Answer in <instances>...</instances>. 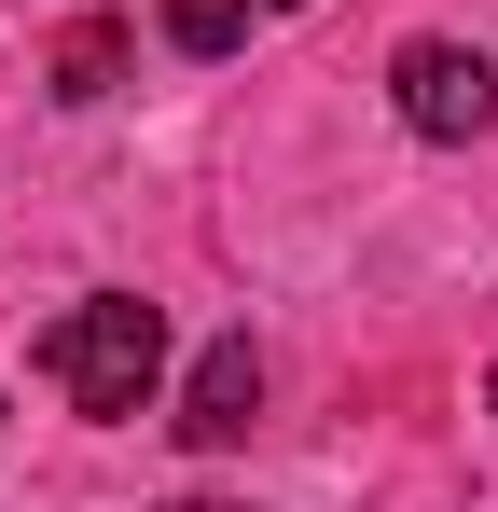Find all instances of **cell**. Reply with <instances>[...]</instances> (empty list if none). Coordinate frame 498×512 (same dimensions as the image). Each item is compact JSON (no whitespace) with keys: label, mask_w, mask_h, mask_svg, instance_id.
Instances as JSON below:
<instances>
[{"label":"cell","mask_w":498,"mask_h":512,"mask_svg":"<svg viewBox=\"0 0 498 512\" xmlns=\"http://www.w3.org/2000/svg\"><path fill=\"white\" fill-rule=\"evenodd\" d=\"M28 360H42V388H56L70 416L111 429V416H139V402H153V374H166V319L139 305V291H83V305L28 346Z\"/></svg>","instance_id":"cell-1"},{"label":"cell","mask_w":498,"mask_h":512,"mask_svg":"<svg viewBox=\"0 0 498 512\" xmlns=\"http://www.w3.org/2000/svg\"><path fill=\"white\" fill-rule=\"evenodd\" d=\"M388 111H402L415 139L471 153L498 125V56H471V42H402V56H388Z\"/></svg>","instance_id":"cell-2"},{"label":"cell","mask_w":498,"mask_h":512,"mask_svg":"<svg viewBox=\"0 0 498 512\" xmlns=\"http://www.w3.org/2000/svg\"><path fill=\"white\" fill-rule=\"evenodd\" d=\"M249 416H263V346L222 333L194 374H180V416H166V429H180L194 457H222V443H249Z\"/></svg>","instance_id":"cell-3"},{"label":"cell","mask_w":498,"mask_h":512,"mask_svg":"<svg viewBox=\"0 0 498 512\" xmlns=\"http://www.w3.org/2000/svg\"><path fill=\"white\" fill-rule=\"evenodd\" d=\"M125 56H139V42H125V28H111V14H83L70 42H56V97H70V111H97V97L125 84Z\"/></svg>","instance_id":"cell-4"},{"label":"cell","mask_w":498,"mask_h":512,"mask_svg":"<svg viewBox=\"0 0 498 512\" xmlns=\"http://www.w3.org/2000/svg\"><path fill=\"white\" fill-rule=\"evenodd\" d=\"M249 14H263V0H166V42H180V56H236Z\"/></svg>","instance_id":"cell-5"},{"label":"cell","mask_w":498,"mask_h":512,"mask_svg":"<svg viewBox=\"0 0 498 512\" xmlns=\"http://www.w3.org/2000/svg\"><path fill=\"white\" fill-rule=\"evenodd\" d=\"M166 512H249V499H166Z\"/></svg>","instance_id":"cell-6"},{"label":"cell","mask_w":498,"mask_h":512,"mask_svg":"<svg viewBox=\"0 0 498 512\" xmlns=\"http://www.w3.org/2000/svg\"><path fill=\"white\" fill-rule=\"evenodd\" d=\"M263 14H305V0H263Z\"/></svg>","instance_id":"cell-7"},{"label":"cell","mask_w":498,"mask_h":512,"mask_svg":"<svg viewBox=\"0 0 498 512\" xmlns=\"http://www.w3.org/2000/svg\"><path fill=\"white\" fill-rule=\"evenodd\" d=\"M485 416H498V374H485Z\"/></svg>","instance_id":"cell-8"}]
</instances>
